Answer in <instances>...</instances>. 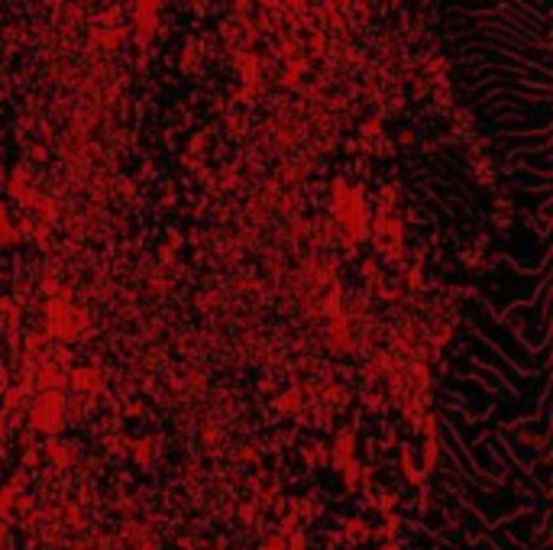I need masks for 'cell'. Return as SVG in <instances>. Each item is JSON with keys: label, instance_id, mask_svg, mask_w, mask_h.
Here are the masks:
<instances>
[{"label": "cell", "instance_id": "obj_1", "mask_svg": "<svg viewBox=\"0 0 553 550\" xmlns=\"http://www.w3.org/2000/svg\"><path fill=\"white\" fill-rule=\"evenodd\" d=\"M33 424L39 427V431L52 434L55 427L62 424V398L59 395H46L39 401V408L33 411Z\"/></svg>", "mask_w": 553, "mask_h": 550}, {"label": "cell", "instance_id": "obj_12", "mask_svg": "<svg viewBox=\"0 0 553 550\" xmlns=\"http://www.w3.org/2000/svg\"><path fill=\"white\" fill-rule=\"evenodd\" d=\"M256 511H259V508H256V502H246V505H243V508H240V518H243L246 525H250L252 518H256Z\"/></svg>", "mask_w": 553, "mask_h": 550}, {"label": "cell", "instance_id": "obj_6", "mask_svg": "<svg viewBox=\"0 0 553 550\" xmlns=\"http://www.w3.org/2000/svg\"><path fill=\"white\" fill-rule=\"evenodd\" d=\"M285 550H308V537H304L301 528H294V531L285 537Z\"/></svg>", "mask_w": 553, "mask_h": 550}, {"label": "cell", "instance_id": "obj_7", "mask_svg": "<svg viewBox=\"0 0 553 550\" xmlns=\"http://www.w3.org/2000/svg\"><path fill=\"white\" fill-rule=\"evenodd\" d=\"M65 521L71 528H81V505L78 502H65Z\"/></svg>", "mask_w": 553, "mask_h": 550}, {"label": "cell", "instance_id": "obj_3", "mask_svg": "<svg viewBox=\"0 0 553 550\" xmlns=\"http://www.w3.org/2000/svg\"><path fill=\"white\" fill-rule=\"evenodd\" d=\"M353 453H356V437H353V431H343L340 437H336V447H334V466L336 469H340L346 460H353Z\"/></svg>", "mask_w": 553, "mask_h": 550}, {"label": "cell", "instance_id": "obj_14", "mask_svg": "<svg viewBox=\"0 0 553 550\" xmlns=\"http://www.w3.org/2000/svg\"><path fill=\"white\" fill-rule=\"evenodd\" d=\"M382 550H398V544H385V547H382Z\"/></svg>", "mask_w": 553, "mask_h": 550}, {"label": "cell", "instance_id": "obj_4", "mask_svg": "<svg viewBox=\"0 0 553 550\" xmlns=\"http://www.w3.org/2000/svg\"><path fill=\"white\" fill-rule=\"evenodd\" d=\"M402 469H404V476H408L411 483L418 486L421 479H424V473H418V466H414V457H411V450H404L402 453Z\"/></svg>", "mask_w": 553, "mask_h": 550}, {"label": "cell", "instance_id": "obj_2", "mask_svg": "<svg viewBox=\"0 0 553 550\" xmlns=\"http://www.w3.org/2000/svg\"><path fill=\"white\" fill-rule=\"evenodd\" d=\"M46 453H49V460H52L55 469H68V466H75V460H78L75 444H59V440H52L49 447H46Z\"/></svg>", "mask_w": 553, "mask_h": 550}, {"label": "cell", "instance_id": "obj_8", "mask_svg": "<svg viewBox=\"0 0 553 550\" xmlns=\"http://www.w3.org/2000/svg\"><path fill=\"white\" fill-rule=\"evenodd\" d=\"M343 528H346V534H350L353 541H362V537H366V534H372V531H369L366 525H362V521H356V518H353V521H346Z\"/></svg>", "mask_w": 553, "mask_h": 550}, {"label": "cell", "instance_id": "obj_9", "mask_svg": "<svg viewBox=\"0 0 553 550\" xmlns=\"http://www.w3.org/2000/svg\"><path fill=\"white\" fill-rule=\"evenodd\" d=\"M7 489L13 492V495H20V492L26 489V469H17V473H13V479L7 483Z\"/></svg>", "mask_w": 553, "mask_h": 550}, {"label": "cell", "instance_id": "obj_5", "mask_svg": "<svg viewBox=\"0 0 553 550\" xmlns=\"http://www.w3.org/2000/svg\"><path fill=\"white\" fill-rule=\"evenodd\" d=\"M133 460H136V463H139V466H143V469H146V466L152 463V450H149V440H139V444H133Z\"/></svg>", "mask_w": 553, "mask_h": 550}, {"label": "cell", "instance_id": "obj_10", "mask_svg": "<svg viewBox=\"0 0 553 550\" xmlns=\"http://www.w3.org/2000/svg\"><path fill=\"white\" fill-rule=\"evenodd\" d=\"M259 550H285V534H272L268 541L259 544Z\"/></svg>", "mask_w": 553, "mask_h": 550}, {"label": "cell", "instance_id": "obj_11", "mask_svg": "<svg viewBox=\"0 0 553 550\" xmlns=\"http://www.w3.org/2000/svg\"><path fill=\"white\" fill-rule=\"evenodd\" d=\"M13 508H17L20 515H29V511H33V499H29V495H17V502H13Z\"/></svg>", "mask_w": 553, "mask_h": 550}, {"label": "cell", "instance_id": "obj_13", "mask_svg": "<svg viewBox=\"0 0 553 550\" xmlns=\"http://www.w3.org/2000/svg\"><path fill=\"white\" fill-rule=\"evenodd\" d=\"M298 408V395H285L282 398V411H294Z\"/></svg>", "mask_w": 553, "mask_h": 550}]
</instances>
